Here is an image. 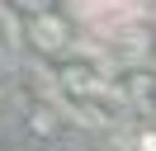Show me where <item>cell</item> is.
I'll return each mask as SVG.
<instances>
[{"instance_id": "6da1fadb", "label": "cell", "mask_w": 156, "mask_h": 151, "mask_svg": "<svg viewBox=\"0 0 156 151\" xmlns=\"http://www.w3.org/2000/svg\"><path fill=\"white\" fill-rule=\"evenodd\" d=\"M38 33H43V43H48V52H52V47H62V28L52 24V19H43V24H38Z\"/></svg>"}]
</instances>
